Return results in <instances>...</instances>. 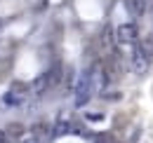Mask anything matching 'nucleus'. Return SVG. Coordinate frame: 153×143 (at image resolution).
<instances>
[{"instance_id":"obj_1","label":"nucleus","mask_w":153,"mask_h":143,"mask_svg":"<svg viewBox=\"0 0 153 143\" xmlns=\"http://www.w3.org/2000/svg\"><path fill=\"white\" fill-rule=\"evenodd\" d=\"M76 106L82 108L90 99H92V94L97 91L94 87V66H90V68H85V71L78 75L76 80Z\"/></svg>"},{"instance_id":"obj_2","label":"nucleus","mask_w":153,"mask_h":143,"mask_svg":"<svg viewBox=\"0 0 153 143\" xmlns=\"http://www.w3.org/2000/svg\"><path fill=\"white\" fill-rule=\"evenodd\" d=\"M28 96H31V82L28 85L26 82H14L10 89L2 94V106L5 108H19L28 101Z\"/></svg>"},{"instance_id":"obj_3","label":"nucleus","mask_w":153,"mask_h":143,"mask_svg":"<svg viewBox=\"0 0 153 143\" xmlns=\"http://www.w3.org/2000/svg\"><path fill=\"white\" fill-rule=\"evenodd\" d=\"M137 40H139V28H137L134 21H125L115 28V42L118 45L127 47V45H134Z\"/></svg>"},{"instance_id":"obj_4","label":"nucleus","mask_w":153,"mask_h":143,"mask_svg":"<svg viewBox=\"0 0 153 143\" xmlns=\"http://www.w3.org/2000/svg\"><path fill=\"white\" fill-rule=\"evenodd\" d=\"M130 63H132V71L137 75H144L149 71V66H151V61H149V56H146V52H144V47H141L139 40L132 45V59H130Z\"/></svg>"},{"instance_id":"obj_5","label":"nucleus","mask_w":153,"mask_h":143,"mask_svg":"<svg viewBox=\"0 0 153 143\" xmlns=\"http://www.w3.org/2000/svg\"><path fill=\"white\" fill-rule=\"evenodd\" d=\"M71 131H80V129H78L76 125H71L68 120H59L52 134H54V136H64V134H71Z\"/></svg>"},{"instance_id":"obj_6","label":"nucleus","mask_w":153,"mask_h":143,"mask_svg":"<svg viewBox=\"0 0 153 143\" xmlns=\"http://www.w3.org/2000/svg\"><path fill=\"white\" fill-rule=\"evenodd\" d=\"M101 42H104V49H108V52H113L115 47V33L111 26H106L104 28V33H101Z\"/></svg>"},{"instance_id":"obj_7","label":"nucleus","mask_w":153,"mask_h":143,"mask_svg":"<svg viewBox=\"0 0 153 143\" xmlns=\"http://www.w3.org/2000/svg\"><path fill=\"white\" fill-rule=\"evenodd\" d=\"M130 10L134 17H141L146 12V0H130Z\"/></svg>"},{"instance_id":"obj_8","label":"nucleus","mask_w":153,"mask_h":143,"mask_svg":"<svg viewBox=\"0 0 153 143\" xmlns=\"http://www.w3.org/2000/svg\"><path fill=\"white\" fill-rule=\"evenodd\" d=\"M141 47H144V52H146V56H149V61L153 63V35H149L144 42H141Z\"/></svg>"},{"instance_id":"obj_9","label":"nucleus","mask_w":153,"mask_h":143,"mask_svg":"<svg viewBox=\"0 0 153 143\" xmlns=\"http://www.w3.org/2000/svg\"><path fill=\"white\" fill-rule=\"evenodd\" d=\"M94 143H115V139L111 134H99V136H94Z\"/></svg>"},{"instance_id":"obj_10","label":"nucleus","mask_w":153,"mask_h":143,"mask_svg":"<svg viewBox=\"0 0 153 143\" xmlns=\"http://www.w3.org/2000/svg\"><path fill=\"white\" fill-rule=\"evenodd\" d=\"M0 143H14V141L10 139V134H7V131H2V129H0Z\"/></svg>"},{"instance_id":"obj_11","label":"nucleus","mask_w":153,"mask_h":143,"mask_svg":"<svg viewBox=\"0 0 153 143\" xmlns=\"http://www.w3.org/2000/svg\"><path fill=\"white\" fill-rule=\"evenodd\" d=\"M87 120H92V122H99V120H104V117H101L99 113H90V115H87Z\"/></svg>"}]
</instances>
